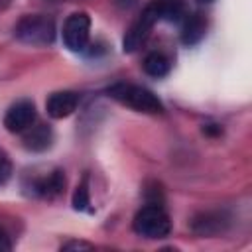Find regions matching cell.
Returning a JSON list of instances; mask_svg holds the SVG:
<instances>
[{"mask_svg": "<svg viewBox=\"0 0 252 252\" xmlns=\"http://www.w3.org/2000/svg\"><path fill=\"white\" fill-rule=\"evenodd\" d=\"M91 248H93V244L79 242V240H71V242H67V244L61 246V250H91Z\"/></svg>", "mask_w": 252, "mask_h": 252, "instance_id": "9a60e30c", "label": "cell"}, {"mask_svg": "<svg viewBox=\"0 0 252 252\" xmlns=\"http://www.w3.org/2000/svg\"><path fill=\"white\" fill-rule=\"evenodd\" d=\"M91 18L85 12L71 14L63 24V41L71 51H83L89 45Z\"/></svg>", "mask_w": 252, "mask_h": 252, "instance_id": "5b68a950", "label": "cell"}, {"mask_svg": "<svg viewBox=\"0 0 252 252\" xmlns=\"http://www.w3.org/2000/svg\"><path fill=\"white\" fill-rule=\"evenodd\" d=\"M14 35L16 39L28 45H49L55 39V24L49 16L28 14L20 18V22L14 26Z\"/></svg>", "mask_w": 252, "mask_h": 252, "instance_id": "7a4b0ae2", "label": "cell"}, {"mask_svg": "<svg viewBox=\"0 0 252 252\" xmlns=\"http://www.w3.org/2000/svg\"><path fill=\"white\" fill-rule=\"evenodd\" d=\"M12 175V163L8 159V156L0 150V185H4Z\"/></svg>", "mask_w": 252, "mask_h": 252, "instance_id": "5bb4252c", "label": "cell"}, {"mask_svg": "<svg viewBox=\"0 0 252 252\" xmlns=\"http://www.w3.org/2000/svg\"><path fill=\"white\" fill-rule=\"evenodd\" d=\"M134 230L144 238H163L171 230V220L159 205H146L134 217Z\"/></svg>", "mask_w": 252, "mask_h": 252, "instance_id": "3957f363", "label": "cell"}, {"mask_svg": "<svg viewBox=\"0 0 252 252\" xmlns=\"http://www.w3.org/2000/svg\"><path fill=\"white\" fill-rule=\"evenodd\" d=\"M226 226V219L222 213L219 211H209V213H201L199 217H195L193 220V230L201 236H213L222 232Z\"/></svg>", "mask_w": 252, "mask_h": 252, "instance_id": "9c48e42d", "label": "cell"}, {"mask_svg": "<svg viewBox=\"0 0 252 252\" xmlns=\"http://www.w3.org/2000/svg\"><path fill=\"white\" fill-rule=\"evenodd\" d=\"M63 187H65V177H63V173H61L59 169L51 171V173L45 175V177L35 179L33 185H32L33 193L39 195V197H45V199L57 197V195L63 191Z\"/></svg>", "mask_w": 252, "mask_h": 252, "instance_id": "30bf717a", "label": "cell"}, {"mask_svg": "<svg viewBox=\"0 0 252 252\" xmlns=\"http://www.w3.org/2000/svg\"><path fill=\"white\" fill-rule=\"evenodd\" d=\"M33 122H35V106H33V102L28 100V98H22V100L14 102V104L8 108L6 116H4V126H6V130H8V132H14V134L28 130Z\"/></svg>", "mask_w": 252, "mask_h": 252, "instance_id": "8992f818", "label": "cell"}, {"mask_svg": "<svg viewBox=\"0 0 252 252\" xmlns=\"http://www.w3.org/2000/svg\"><path fill=\"white\" fill-rule=\"evenodd\" d=\"M108 94L118 100L124 106H130L138 112H146V114H159L163 112V104L161 100L146 87L140 85H130V83H116L108 89Z\"/></svg>", "mask_w": 252, "mask_h": 252, "instance_id": "6da1fadb", "label": "cell"}, {"mask_svg": "<svg viewBox=\"0 0 252 252\" xmlns=\"http://www.w3.org/2000/svg\"><path fill=\"white\" fill-rule=\"evenodd\" d=\"M142 65H144V71H146L150 77H156V79L165 77V75L169 73V59H167L163 53H158V51L148 53Z\"/></svg>", "mask_w": 252, "mask_h": 252, "instance_id": "7c38bea8", "label": "cell"}, {"mask_svg": "<svg viewBox=\"0 0 252 252\" xmlns=\"http://www.w3.org/2000/svg\"><path fill=\"white\" fill-rule=\"evenodd\" d=\"M24 148L30 152H45L53 142V132L45 124H32L28 130H24Z\"/></svg>", "mask_w": 252, "mask_h": 252, "instance_id": "ba28073f", "label": "cell"}, {"mask_svg": "<svg viewBox=\"0 0 252 252\" xmlns=\"http://www.w3.org/2000/svg\"><path fill=\"white\" fill-rule=\"evenodd\" d=\"M79 104V94L73 91H59L49 94L45 100V110L51 118H65L77 110Z\"/></svg>", "mask_w": 252, "mask_h": 252, "instance_id": "52a82bcc", "label": "cell"}, {"mask_svg": "<svg viewBox=\"0 0 252 252\" xmlns=\"http://www.w3.org/2000/svg\"><path fill=\"white\" fill-rule=\"evenodd\" d=\"M159 20H161V4H159V0H156L150 6L144 8V12L138 16V20L126 32V35H124V51H128V53L136 51L148 39L152 28Z\"/></svg>", "mask_w": 252, "mask_h": 252, "instance_id": "277c9868", "label": "cell"}, {"mask_svg": "<svg viewBox=\"0 0 252 252\" xmlns=\"http://www.w3.org/2000/svg\"><path fill=\"white\" fill-rule=\"evenodd\" d=\"M205 32H207V22H205V18H203L201 14H191V16L185 20V24H183L181 39H183L185 45H195V43H199V41L203 39Z\"/></svg>", "mask_w": 252, "mask_h": 252, "instance_id": "8fae6325", "label": "cell"}, {"mask_svg": "<svg viewBox=\"0 0 252 252\" xmlns=\"http://www.w3.org/2000/svg\"><path fill=\"white\" fill-rule=\"evenodd\" d=\"M12 248V244H10V240H8V236H6V232L0 228V252H6V250H10Z\"/></svg>", "mask_w": 252, "mask_h": 252, "instance_id": "2e32d148", "label": "cell"}, {"mask_svg": "<svg viewBox=\"0 0 252 252\" xmlns=\"http://www.w3.org/2000/svg\"><path fill=\"white\" fill-rule=\"evenodd\" d=\"M91 205V197H89V179L83 177V181L77 185L75 193H73V207L77 211H87Z\"/></svg>", "mask_w": 252, "mask_h": 252, "instance_id": "4fadbf2b", "label": "cell"}, {"mask_svg": "<svg viewBox=\"0 0 252 252\" xmlns=\"http://www.w3.org/2000/svg\"><path fill=\"white\" fill-rule=\"evenodd\" d=\"M197 2H201V4H211L213 0H197Z\"/></svg>", "mask_w": 252, "mask_h": 252, "instance_id": "e0dca14e", "label": "cell"}]
</instances>
